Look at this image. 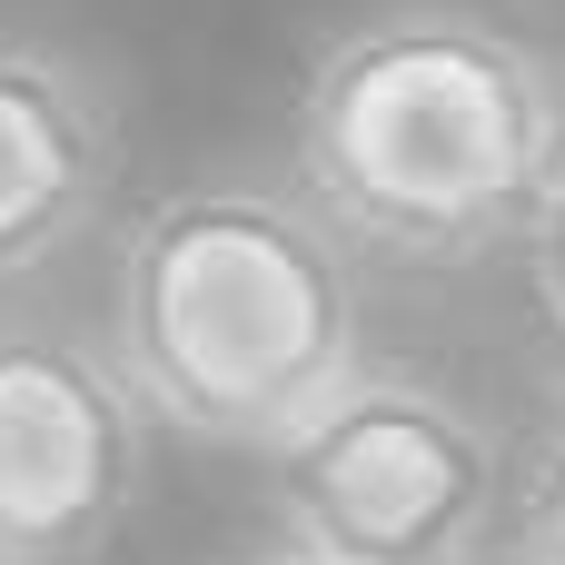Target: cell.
Segmentation results:
<instances>
[{
    "instance_id": "8992f818",
    "label": "cell",
    "mask_w": 565,
    "mask_h": 565,
    "mask_svg": "<svg viewBox=\"0 0 565 565\" xmlns=\"http://www.w3.org/2000/svg\"><path fill=\"white\" fill-rule=\"evenodd\" d=\"M507 565H565V417L536 437V457L507 497Z\"/></svg>"
},
{
    "instance_id": "7a4b0ae2",
    "label": "cell",
    "mask_w": 565,
    "mask_h": 565,
    "mask_svg": "<svg viewBox=\"0 0 565 565\" xmlns=\"http://www.w3.org/2000/svg\"><path fill=\"white\" fill-rule=\"evenodd\" d=\"M109 358L159 427L268 457L338 377L367 367L358 258L308 189L189 179L119 238Z\"/></svg>"
},
{
    "instance_id": "5b68a950",
    "label": "cell",
    "mask_w": 565,
    "mask_h": 565,
    "mask_svg": "<svg viewBox=\"0 0 565 565\" xmlns=\"http://www.w3.org/2000/svg\"><path fill=\"white\" fill-rule=\"evenodd\" d=\"M119 189V109L109 89L30 30H0V288L50 268L99 228Z\"/></svg>"
},
{
    "instance_id": "277c9868",
    "label": "cell",
    "mask_w": 565,
    "mask_h": 565,
    "mask_svg": "<svg viewBox=\"0 0 565 565\" xmlns=\"http://www.w3.org/2000/svg\"><path fill=\"white\" fill-rule=\"evenodd\" d=\"M149 397L70 328L0 318V565H99L149 477Z\"/></svg>"
},
{
    "instance_id": "6da1fadb",
    "label": "cell",
    "mask_w": 565,
    "mask_h": 565,
    "mask_svg": "<svg viewBox=\"0 0 565 565\" xmlns=\"http://www.w3.org/2000/svg\"><path fill=\"white\" fill-rule=\"evenodd\" d=\"M565 159L556 70L487 10L387 0L298 70V189L348 248L457 268L526 238Z\"/></svg>"
},
{
    "instance_id": "3957f363",
    "label": "cell",
    "mask_w": 565,
    "mask_h": 565,
    "mask_svg": "<svg viewBox=\"0 0 565 565\" xmlns=\"http://www.w3.org/2000/svg\"><path fill=\"white\" fill-rule=\"evenodd\" d=\"M258 467H268V536L328 565H487L507 546L516 487L497 427L417 367L367 358Z\"/></svg>"
},
{
    "instance_id": "ba28073f",
    "label": "cell",
    "mask_w": 565,
    "mask_h": 565,
    "mask_svg": "<svg viewBox=\"0 0 565 565\" xmlns=\"http://www.w3.org/2000/svg\"><path fill=\"white\" fill-rule=\"evenodd\" d=\"M209 565H328V556H308L288 536H258V546H228V556H209Z\"/></svg>"
},
{
    "instance_id": "52a82bcc",
    "label": "cell",
    "mask_w": 565,
    "mask_h": 565,
    "mask_svg": "<svg viewBox=\"0 0 565 565\" xmlns=\"http://www.w3.org/2000/svg\"><path fill=\"white\" fill-rule=\"evenodd\" d=\"M526 288H536L546 328L565 338V159L546 179V199H536V218H526Z\"/></svg>"
}]
</instances>
